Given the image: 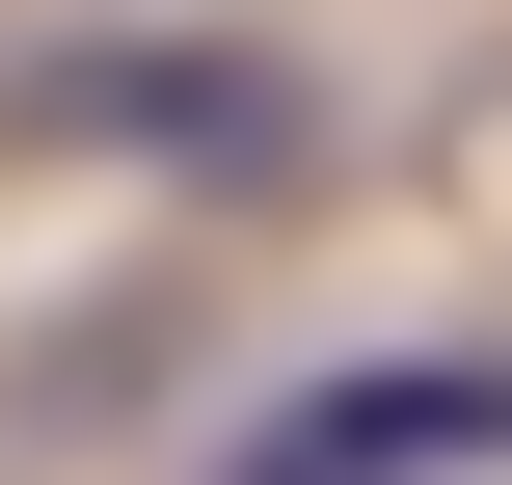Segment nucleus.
<instances>
[{
	"instance_id": "1",
	"label": "nucleus",
	"mask_w": 512,
	"mask_h": 485,
	"mask_svg": "<svg viewBox=\"0 0 512 485\" xmlns=\"http://www.w3.org/2000/svg\"><path fill=\"white\" fill-rule=\"evenodd\" d=\"M0 135H27V162H189V189H270L324 108H297V54H189V27H162V54H27Z\"/></svg>"
},
{
	"instance_id": "2",
	"label": "nucleus",
	"mask_w": 512,
	"mask_h": 485,
	"mask_svg": "<svg viewBox=\"0 0 512 485\" xmlns=\"http://www.w3.org/2000/svg\"><path fill=\"white\" fill-rule=\"evenodd\" d=\"M512 459V351H378V378H297L216 485H486Z\"/></svg>"
}]
</instances>
